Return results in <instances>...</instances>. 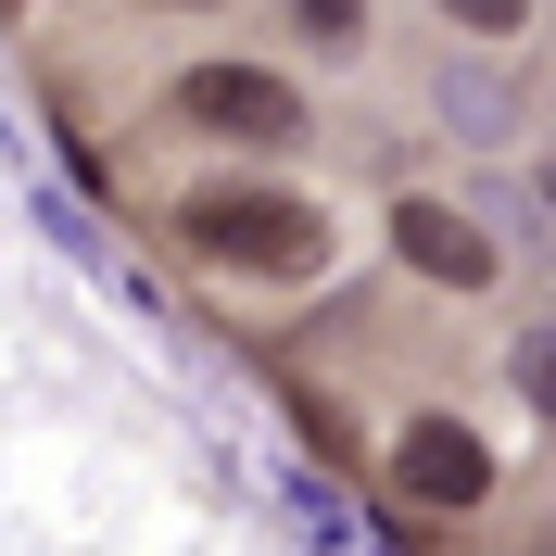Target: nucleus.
I'll return each mask as SVG.
<instances>
[{"label":"nucleus","mask_w":556,"mask_h":556,"mask_svg":"<svg viewBox=\"0 0 556 556\" xmlns=\"http://www.w3.org/2000/svg\"><path fill=\"white\" fill-rule=\"evenodd\" d=\"M177 241L241 266V278H316L329 266V215L291 203V190H253V177H215V190L177 203Z\"/></svg>","instance_id":"f257e3e1"},{"label":"nucleus","mask_w":556,"mask_h":556,"mask_svg":"<svg viewBox=\"0 0 556 556\" xmlns=\"http://www.w3.org/2000/svg\"><path fill=\"white\" fill-rule=\"evenodd\" d=\"M443 26H468V38H519L531 26V0H430Z\"/></svg>","instance_id":"423d86ee"},{"label":"nucleus","mask_w":556,"mask_h":556,"mask_svg":"<svg viewBox=\"0 0 556 556\" xmlns=\"http://www.w3.org/2000/svg\"><path fill=\"white\" fill-rule=\"evenodd\" d=\"M392 253H405L417 278H443V291H493V241H481L455 203H430V190L392 203Z\"/></svg>","instance_id":"20e7f679"},{"label":"nucleus","mask_w":556,"mask_h":556,"mask_svg":"<svg viewBox=\"0 0 556 556\" xmlns=\"http://www.w3.org/2000/svg\"><path fill=\"white\" fill-rule=\"evenodd\" d=\"M544 203H556V165H544Z\"/></svg>","instance_id":"6e6552de"},{"label":"nucleus","mask_w":556,"mask_h":556,"mask_svg":"<svg viewBox=\"0 0 556 556\" xmlns=\"http://www.w3.org/2000/svg\"><path fill=\"white\" fill-rule=\"evenodd\" d=\"M519 392L556 417V329H531V342H519Z\"/></svg>","instance_id":"0eeeda50"},{"label":"nucleus","mask_w":556,"mask_h":556,"mask_svg":"<svg viewBox=\"0 0 556 556\" xmlns=\"http://www.w3.org/2000/svg\"><path fill=\"white\" fill-rule=\"evenodd\" d=\"M165 114H177V127H203V139H241V152H291V139H304L291 76H266V64H190V76L165 89Z\"/></svg>","instance_id":"f03ea898"},{"label":"nucleus","mask_w":556,"mask_h":556,"mask_svg":"<svg viewBox=\"0 0 556 556\" xmlns=\"http://www.w3.org/2000/svg\"><path fill=\"white\" fill-rule=\"evenodd\" d=\"M392 493H405V506H443V519H468V506L493 493L481 430H468V417H405V443H392Z\"/></svg>","instance_id":"7ed1b4c3"},{"label":"nucleus","mask_w":556,"mask_h":556,"mask_svg":"<svg viewBox=\"0 0 556 556\" xmlns=\"http://www.w3.org/2000/svg\"><path fill=\"white\" fill-rule=\"evenodd\" d=\"M291 26H304L316 51H354V38H367V0H291Z\"/></svg>","instance_id":"39448f33"}]
</instances>
